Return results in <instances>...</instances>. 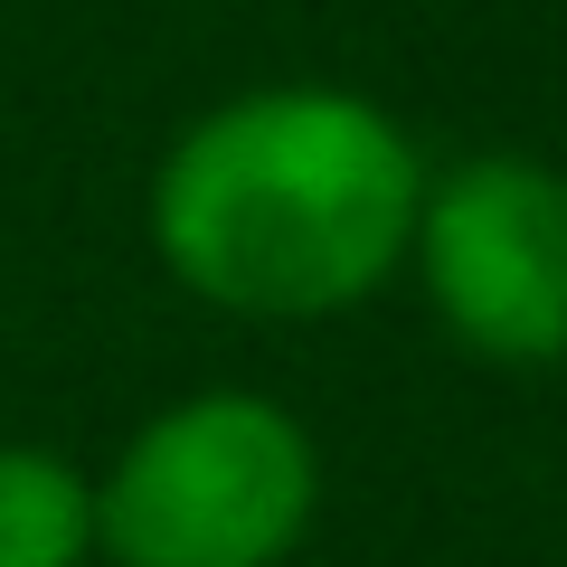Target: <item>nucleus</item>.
<instances>
[{"label":"nucleus","mask_w":567,"mask_h":567,"mask_svg":"<svg viewBox=\"0 0 567 567\" xmlns=\"http://www.w3.org/2000/svg\"><path fill=\"white\" fill-rule=\"evenodd\" d=\"M425 152L360 85H246L152 171V256L237 322H322L406 265Z\"/></svg>","instance_id":"nucleus-1"},{"label":"nucleus","mask_w":567,"mask_h":567,"mask_svg":"<svg viewBox=\"0 0 567 567\" xmlns=\"http://www.w3.org/2000/svg\"><path fill=\"white\" fill-rule=\"evenodd\" d=\"M95 558V473L58 445H0V567Z\"/></svg>","instance_id":"nucleus-4"},{"label":"nucleus","mask_w":567,"mask_h":567,"mask_svg":"<svg viewBox=\"0 0 567 567\" xmlns=\"http://www.w3.org/2000/svg\"><path fill=\"white\" fill-rule=\"evenodd\" d=\"M406 265L454 350L492 369L567 360V171L539 152H473L425 171Z\"/></svg>","instance_id":"nucleus-3"},{"label":"nucleus","mask_w":567,"mask_h":567,"mask_svg":"<svg viewBox=\"0 0 567 567\" xmlns=\"http://www.w3.org/2000/svg\"><path fill=\"white\" fill-rule=\"evenodd\" d=\"M322 511V445L265 388H199L95 473L104 567H284Z\"/></svg>","instance_id":"nucleus-2"}]
</instances>
